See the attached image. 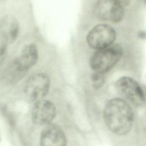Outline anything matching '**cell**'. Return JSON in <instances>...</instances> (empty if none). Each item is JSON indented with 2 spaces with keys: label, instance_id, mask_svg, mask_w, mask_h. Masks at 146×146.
I'll return each instance as SVG.
<instances>
[{
  "label": "cell",
  "instance_id": "obj_4",
  "mask_svg": "<svg viewBox=\"0 0 146 146\" xmlns=\"http://www.w3.org/2000/svg\"><path fill=\"white\" fill-rule=\"evenodd\" d=\"M116 38L114 29L107 24H99L88 33L87 41L88 45L96 50L112 45Z\"/></svg>",
  "mask_w": 146,
  "mask_h": 146
},
{
  "label": "cell",
  "instance_id": "obj_9",
  "mask_svg": "<svg viewBox=\"0 0 146 146\" xmlns=\"http://www.w3.org/2000/svg\"><path fill=\"white\" fill-rule=\"evenodd\" d=\"M17 56L23 68L29 72L39 60L38 47L35 43H28L22 48Z\"/></svg>",
  "mask_w": 146,
  "mask_h": 146
},
{
  "label": "cell",
  "instance_id": "obj_12",
  "mask_svg": "<svg viewBox=\"0 0 146 146\" xmlns=\"http://www.w3.org/2000/svg\"><path fill=\"white\" fill-rule=\"evenodd\" d=\"M7 44L2 42L0 44V67L3 64L7 55Z\"/></svg>",
  "mask_w": 146,
  "mask_h": 146
},
{
  "label": "cell",
  "instance_id": "obj_7",
  "mask_svg": "<svg viewBox=\"0 0 146 146\" xmlns=\"http://www.w3.org/2000/svg\"><path fill=\"white\" fill-rule=\"evenodd\" d=\"M55 108L50 101L41 99L35 102L31 112V117L34 123L37 125L48 124L54 118Z\"/></svg>",
  "mask_w": 146,
  "mask_h": 146
},
{
  "label": "cell",
  "instance_id": "obj_8",
  "mask_svg": "<svg viewBox=\"0 0 146 146\" xmlns=\"http://www.w3.org/2000/svg\"><path fill=\"white\" fill-rule=\"evenodd\" d=\"M40 146H66L64 132L55 124H47L40 135Z\"/></svg>",
  "mask_w": 146,
  "mask_h": 146
},
{
  "label": "cell",
  "instance_id": "obj_6",
  "mask_svg": "<svg viewBox=\"0 0 146 146\" xmlns=\"http://www.w3.org/2000/svg\"><path fill=\"white\" fill-rule=\"evenodd\" d=\"M118 92L136 106H141L145 102V96L139 84L133 79L124 76L116 83Z\"/></svg>",
  "mask_w": 146,
  "mask_h": 146
},
{
  "label": "cell",
  "instance_id": "obj_5",
  "mask_svg": "<svg viewBox=\"0 0 146 146\" xmlns=\"http://www.w3.org/2000/svg\"><path fill=\"white\" fill-rule=\"evenodd\" d=\"M94 13L100 19L117 22L124 16L123 5L119 0H99L95 5Z\"/></svg>",
  "mask_w": 146,
  "mask_h": 146
},
{
  "label": "cell",
  "instance_id": "obj_1",
  "mask_svg": "<svg viewBox=\"0 0 146 146\" xmlns=\"http://www.w3.org/2000/svg\"><path fill=\"white\" fill-rule=\"evenodd\" d=\"M104 118L109 129L117 135L125 134L131 129L133 112L124 100L115 98L110 100L104 110Z\"/></svg>",
  "mask_w": 146,
  "mask_h": 146
},
{
  "label": "cell",
  "instance_id": "obj_2",
  "mask_svg": "<svg viewBox=\"0 0 146 146\" xmlns=\"http://www.w3.org/2000/svg\"><path fill=\"white\" fill-rule=\"evenodd\" d=\"M122 54V48L118 44H112L98 50L91 57L90 66L95 72L103 74L111 70L117 63Z\"/></svg>",
  "mask_w": 146,
  "mask_h": 146
},
{
  "label": "cell",
  "instance_id": "obj_3",
  "mask_svg": "<svg viewBox=\"0 0 146 146\" xmlns=\"http://www.w3.org/2000/svg\"><path fill=\"white\" fill-rule=\"evenodd\" d=\"M50 80L48 75L43 72H35L26 80L23 91L30 100L36 102L43 99L48 92Z\"/></svg>",
  "mask_w": 146,
  "mask_h": 146
},
{
  "label": "cell",
  "instance_id": "obj_13",
  "mask_svg": "<svg viewBox=\"0 0 146 146\" xmlns=\"http://www.w3.org/2000/svg\"><path fill=\"white\" fill-rule=\"evenodd\" d=\"M144 2L146 3V0H144Z\"/></svg>",
  "mask_w": 146,
  "mask_h": 146
},
{
  "label": "cell",
  "instance_id": "obj_11",
  "mask_svg": "<svg viewBox=\"0 0 146 146\" xmlns=\"http://www.w3.org/2000/svg\"><path fill=\"white\" fill-rule=\"evenodd\" d=\"M104 77L102 74L95 72L92 76V82L94 86L96 88L100 87L104 83Z\"/></svg>",
  "mask_w": 146,
  "mask_h": 146
},
{
  "label": "cell",
  "instance_id": "obj_10",
  "mask_svg": "<svg viewBox=\"0 0 146 146\" xmlns=\"http://www.w3.org/2000/svg\"><path fill=\"white\" fill-rule=\"evenodd\" d=\"M19 32V25L17 19L13 17L3 18L0 22V35L2 42L6 44L13 42L17 39Z\"/></svg>",
  "mask_w": 146,
  "mask_h": 146
}]
</instances>
